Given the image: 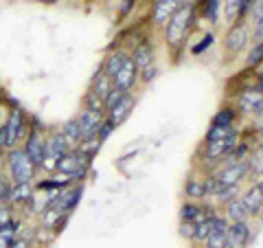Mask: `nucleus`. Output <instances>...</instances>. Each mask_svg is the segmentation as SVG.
I'll use <instances>...</instances> for the list:
<instances>
[{"label": "nucleus", "mask_w": 263, "mask_h": 248, "mask_svg": "<svg viewBox=\"0 0 263 248\" xmlns=\"http://www.w3.org/2000/svg\"><path fill=\"white\" fill-rule=\"evenodd\" d=\"M29 123H31L29 114L20 105H13L7 112V119L3 121V126H0V152H9L13 147H20V143L29 132Z\"/></svg>", "instance_id": "nucleus-1"}, {"label": "nucleus", "mask_w": 263, "mask_h": 248, "mask_svg": "<svg viewBox=\"0 0 263 248\" xmlns=\"http://www.w3.org/2000/svg\"><path fill=\"white\" fill-rule=\"evenodd\" d=\"M195 18H197V7L195 5H182L167 20V24H164V40H167V44L174 48V51L184 46Z\"/></svg>", "instance_id": "nucleus-2"}, {"label": "nucleus", "mask_w": 263, "mask_h": 248, "mask_svg": "<svg viewBox=\"0 0 263 248\" xmlns=\"http://www.w3.org/2000/svg\"><path fill=\"white\" fill-rule=\"evenodd\" d=\"M22 150L29 156V161L35 165L37 169L44 167V158H46V130L40 123L37 117H31L29 123V132L22 140Z\"/></svg>", "instance_id": "nucleus-3"}, {"label": "nucleus", "mask_w": 263, "mask_h": 248, "mask_svg": "<svg viewBox=\"0 0 263 248\" xmlns=\"http://www.w3.org/2000/svg\"><path fill=\"white\" fill-rule=\"evenodd\" d=\"M5 163H7V171H9V180L13 185H22V183H33L37 176V167L29 161V156L24 154L22 147H13L5 154Z\"/></svg>", "instance_id": "nucleus-4"}, {"label": "nucleus", "mask_w": 263, "mask_h": 248, "mask_svg": "<svg viewBox=\"0 0 263 248\" xmlns=\"http://www.w3.org/2000/svg\"><path fill=\"white\" fill-rule=\"evenodd\" d=\"M90 163H92V161H88L79 150H70L68 154L62 156V161L57 163L55 171H60L62 176L70 178L72 183H77V180H84V178L88 176Z\"/></svg>", "instance_id": "nucleus-5"}, {"label": "nucleus", "mask_w": 263, "mask_h": 248, "mask_svg": "<svg viewBox=\"0 0 263 248\" xmlns=\"http://www.w3.org/2000/svg\"><path fill=\"white\" fill-rule=\"evenodd\" d=\"M72 150L70 143L66 140V136L60 132H53L51 136H46V158H44V167L42 169H48V171H55L57 163L62 161L64 154H68Z\"/></svg>", "instance_id": "nucleus-6"}, {"label": "nucleus", "mask_w": 263, "mask_h": 248, "mask_svg": "<svg viewBox=\"0 0 263 248\" xmlns=\"http://www.w3.org/2000/svg\"><path fill=\"white\" fill-rule=\"evenodd\" d=\"M248 173H252L248 161H230L228 165L213 173V178L219 185H239L243 178H248Z\"/></svg>", "instance_id": "nucleus-7"}, {"label": "nucleus", "mask_w": 263, "mask_h": 248, "mask_svg": "<svg viewBox=\"0 0 263 248\" xmlns=\"http://www.w3.org/2000/svg\"><path fill=\"white\" fill-rule=\"evenodd\" d=\"M248 40H250V29L243 20H237L235 24H230V29L224 38V46H226V53L228 55H237L241 53L246 46H248Z\"/></svg>", "instance_id": "nucleus-8"}, {"label": "nucleus", "mask_w": 263, "mask_h": 248, "mask_svg": "<svg viewBox=\"0 0 263 248\" xmlns=\"http://www.w3.org/2000/svg\"><path fill=\"white\" fill-rule=\"evenodd\" d=\"M235 105L239 114H246V117H257V114L263 110V93L257 88H248V90H241L235 99Z\"/></svg>", "instance_id": "nucleus-9"}, {"label": "nucleus", "mask_w": 263, "mask_h": 248, "mask_svg": "<svg viewBox=\"0 0 263 248\" xmlns=\"http://www.w3.org/2000/svg\"><path fill=\"white\" fill-rule=\"evenodd\" d=\"M103 119H105V112L81 108L79 117H77V126H79V134H81V140H86V138H92V136H97V132H99V128H101Z\"/></svg>", "instance_id": "nucleus-10"}, {"label": "nucleus", "mask_w": 263, "mask_h": 248, "mask_svg": "<svg viewBox=\"0 0 263 248\" xmlns=\"http://www.w3.org/2000/svg\"><path fill=\"white\" fill-rule=\"evenodd\" d=\"M237 145H239V134L221 138V140H213V143H206V147H204V158L211 161V163L224 161L233 154V150Z\"/></svg>", "instance_id": "nucleus-11"}, {"label": "nucleus", "mask_w": 263, "mask_h": 248, "mask_svg": "<svg viewBox=\"0 0 263 248\" xmlns=\"http://www.w3.org/2000/svg\"><path fill=\"white\" fill-rule=\"evenodd\" d=\"M81 193H84V187H81V185L66 187V189H62V191L57 193L53 206H55V209H60L64 216H70V213L77 209V204L81 202Z\"/></svg>", "instance_id": "nucleus-12"}, {"label": "nucleus", "mask_w": 263, "mask_h": 248, "mask_svg": "<svg viewBox=\"0 0 263 248\" xmlns=\"http://www.w3.org/2000/svg\"><path fill=\"white\" fill-rule=\"evenodd\" d=\"M141 79V73H138L134 60H132V55L125 60V64L121 66V70L117 73V77H114V86L121 88L123 93H132V88L136 86V81Z\"/></svg>", "instance_id": "nucleus-13"}, {"label": "nucleus", "mask_w": 263, "mask_h": 248, "mask_svg": "<svg viewBox=\"0 0 263 248\" xmlns=\"http://www.w3.org/2000/svg\"><path fill=\"white\" fill-rule=\"evenodd\" d=\"M134 105H136V97L132 93H127L117 105H112L110 110H105V119H108L114 128H119L123 121H127L132 110H134Z\"/></svg>", "instance_id": "nucleus-14"}, {"label": "nucleus", "mask_w": 263, "mask_h": 248, "mask_svg": "<svg viewBox=\"0 0 263 248\" xmlns=\"http://www.w3.org/2000/svg\"><path fill=\"white\" fill-rule=\"evenodd\" d=\"M250 242L248 222H230L226 231V248H246Z\"/></svg>", "instance_id": "nucleus-15"}, {"label": "nucleus", "mask_w": 263, "mask_h": 248, "mask_svg": "<svg viewBox=\"0 0 263 248\" xmlns=\"http://www.w3.org/2000/svg\"><path fill=\"white\" fill-rule=\"evenodd\" d=\"M35 196V185L33 183H22V185H11L9 191V206H31V200Z\"/></svg>", "instance_id": "nucleus-16"}, {"label": "nucleus", "mask_w": 263, "mask_h": 248, "mask_svg": "<svg viewBox=\"0 0 263 248\" xmlns=\"http://www.w3.org/2000/svg\"><path fill=\"white\" fill-rule=\"evenodd\" d=\"M230 222L224 216L215 218V224H213V231L206 237V248H226V231H228Z\"/></svg>", "instance_id": "nucleus-17"}, {"label": "nucleus", "mask_w": 263, "mask_h": 248, "mask_svg": "<svg viewBox=\"0 0 263 248\" xmlns=\"http://www.w3.org/2000/svg\"><path fill=\"white\" fill-rule=\"evenodd\" d=\"M241 200L246 204V209H248L250 218L259 216V213L263 211V189H261V183H254L252 187H248V191L241 196Z\"/></svg>", "instance_id": "nucleus-18"}, {"label": "nucleus", "mask_w": 263, "mask_h": 248, "mask_svg": "<svg viewBox=\"0 0 263 248\" xmlns=\"http://www.w3.org/2000/svg\"><path fill=\"white\" fill-rule=\"evenodd\" d=\"M127 57H129V53H127V51H123V48H117V51H112L108 57H105V62L101 64L103 73L114 81V77H117V73L121 70V66L125 64Z\"/></svg>", "instance_id": "nucleus-19"}, {"label": "nucleus", "mask_w": 263, "mask_h": 248, "mask_svg": "<svg viewBox=\"0 0 263 248\" xmlns=\"http://www.w3.org/2000/svg\"><path fill=\"white\" fill-rule=\"evenodd\" d=\"M209 213H213V211H209L206 206H202L197 202H184L182 206H180V218H182V222H193V224L204 220Z\"/></svg>", "instance_id": "nucleus-20"}, {"label": "nucleus", "mask_w": 263, "mask_h": 248, "mask_svg": "<svg viewBox=\"0 0 263 248\" xmlns=\"http://www.w3.org/2000/svg\"><path fill=\"white\" fill-rule=\"evenodd\" d=\"M132 60H134L138 73H143L145 68L154 66V51H152L149 42H141V44H138L134 48V53H132Z\"/></svg>", "instance_id": "nucleus-21"}, {"label": "nucleus", "mask_w": 263, "mask_h": 248, "mask_svg": "<svg viewBox=\"0 0 263 248\" xmlns=\"http://www.w3.org/2000/svg\"><path fill=\"white\" fill-rule=\"evenodd\" d=\"M224 218H226L228 222H248L250 213H248V209H246L241 196L233 198V200L226 204V216H224Z\"/></svg>", "instance_id": "nucleus-22"}, {"label": "nucleus", "mask_w": 263, "mask_h": 248, "mask_svg": "<svg viewBox=\"0 0 263 248\" xmlns=\"http://www.w3.org/2000/svg\"><path fill=\"white\" fill-rule=\"evenodd\" d=\"M112 86H114V81H112L108 75H105L103 68H99L97 75H95V79H92V86H90V93L97 95L99 99H101V101H105V97L110 95Z\"/></svg>", "instance_id": "nucleus-23"}, {"label": "nucleus", "mask_w": 263, "mask_h": 248, "mask_svg": "<svg viewBox=\"0 0 263 248\" xmlns=\"http://www.w3.org/2000/svg\"><path fill=\"white\" fill-rule=\"evenodd\" d=\"M197 11L202 18H206L211 24L219 22V11H221V0H197Z\"/></svg>", "instance_id": "nucleus-24"}, {"label": "nucleus", "mask_w": 263, "mask_h": 248, "mask_svg": "<svg viewBox=\"0 0 263 248\" xmlns=\"http://www.w3.org/2000/svg\"><path fill=\"white\" fill-rule=\"evenodd\" d=\"M184 191L191 200H204V198H209L206 196V178H195V176L189 178Z\"/></svg>", "instance_id": "nucleus-25"}, {"label": "nucleus", "mask_w": 263, "mask_h": 248, "mask_svg": "<svg viewBox=\"0 0 263 248\" xmlns=\"http://www.w3.org/2000/svg\"><path fill=\"white\" fill-rule=\"evenodd\" d=\"M235 134H239L235 126H211L206 136H204V143H213V140H221V138H228Z\"/></svg>", "instance_id": "nucleus-26"}, {"label": "nucleus", "mask_w": 263, "mask_h": 248, "mask_svg": "<svg viewBox=\"0 0 263 248\" xmlns=\"http://www.w3.org/2000/svg\"><path fill=\"white\" fill-rule=\"evenodd\" d=\"M20 220H13L11 224L0 226V248H9L13 244V239L20 235Z\"/></svg>", "instance_id": "nucleus-27"}, {"label": "nucleus", "mask_w": 263, "mask_h": 248, "mask_svg": "<svg viewBox=\"0 0 263 248\" xmlns=\"http://www.w3.org/2000/svg\"><path fill=\"white\" fill-rule=\"evenodd\" d=\"M215 213H209L204 220H200L195 224V235H193V239L195 242H206V237H209V233L213 231V224H215Z\"/></svg>", "instance_id": "nucleus-28"}, {"label": "nucleus", "mask_w": 263, "mask_h": 248, "mask_svg": "<svg viewBox=\"0 0 263 248\" xmlns=\"http://www.w3.org/2000/svg\"><path fill=\"white\" fill-rule=\"evenodd\" d=\"M239 196V185H219V189L215 193H213L211 198L215 202H219V204H228L230 200H233V198H237Z\"/></svg>", "instance_id": "nucleus-29"}, {"label": "nucleus", "mask_w": 263, "mask_h": 248, "mask_svg": "<svg viewBox=\"0 0 263 248\" xmlns=\"http://www.w3.org/2000/svg\"><path fill=\"white\" fill-rule=\"evenodd\" d=\"M221 11H224V18L228 24H235L239 18L241 11V0H221Z\"/></svg>", "instance_id": "nucleus-30"}, {"label": "nucleus", "mask_w": 263, "mask_h": 248, "mask_svg": "<svg viewBox=\"0 0 263 248\" xmlns=\"http://www.w3.org/2000/svg\"><path fill=\"white\" fill-rule=\"evenodd\" d=\"M62 134L66 136V140L70 143L72 150H77V145L81 143V134H79V126H77V119H72L68 123L62 126Z\"/></svg>", "instance_id": "nucleus-31"}, {"label": "nucleus", "mask_w": 263, "mask_h": 248, "mask_svg": "<svg viewBox=\"0 0 263 248\" xmlns=\"http://www.w3.org/2000/svg\"><path fill=\"white\" fill-rule=\"evenodd\" d=\"M77 150L86 156L88 161H92L95 156H97V152L101 150V140H99L97 136H92V138H86V140H81V143L77 145Z\"/></svg>", "instance_id": "nucleus-32"}, {"label": "nucleus", "mask_w": 263, "mask_h": 248, "mask_svg": "<svg viewBox=\"0 0 263 248\" xmlns=\"http://www.w3.org/2000/svg\"><path fill=\"white\" fill-rule=\"evenodd\" d=\"M235 119H237L235 108H221L215 117H213L211 126H235Z\"/></svg>", "instance_id": "nucleus-33"}, {"label": "nucleus", "mask_w": 263, "mask_h": 248, "mask_svg": "<svg viewBox=\"0 0 263 248\" xmlns=\"http://www.w3.org/2000/svg\"><path fill=\"white\" fill-rule=\"evenodd\" d=\"M246 64H248L250 68H257V66L263 64V42H257L250 48L248 57H246Z\"/></svg>", "instance_id": "nucleus-34"}, {"label": "nucleus", "mask_w": 263, "mask_h": 248, "mask_svg": "<svg viewBox=\"0 0 263 248\" xmlns=\"http://www.w3.org/2000/svg\"><path fill=\"white\" fill-rule=\"evenodd\" d=\"M248 163H250V171H252V173H257V176H263V147H261V145L252 152V156L248 158Z\"/></svg>", "instance_id": "nucleus-35"}, {"label": "nucleus", "mask_w": 263, "mask_h": 248, "mask_svg": "<svg viewBox=\"0 0 263 248\" xmlns=\"http://www.w3.org/2000/svg\"><path fill=\"white\" fill-rule=\"evenodd\" d=\"M213 40H215V36H213V33H204L200 42H197V44L191 48V55H200V53H204V51H209V46L213 44Z\"/></svg>", "instance_id": "nucleus-36"}, {"label": "nucleus", "mask_w": 263, "mask_h": 248, "mask_svg": "<svg viewBox=\"0 0 263 248\" xmlns=\"http://www.w3.org/2000/svg\"><path fill=\"white\" fill-rule=\"evenodd\" d=\"M84 108H88V110H99V112H105V108H103V101L99 99L97 95H92L88 90V95L84 97Z\"/></svg>", "instance_id": "nucleus-37"}, {"label": "nucleus", "mask_w": 263, "mask_h": 248, "mask_svg": "<svg viewBox=\"0 0 263 248\" xmlns=\"http://www.w3.org/2000/svg\"><path fill=\"white\" fill-rule=\"evenodd\" d=\"M11 180L9 178H0V204H7L9 202V191H11Z\"/></svg>", "instance_id": "nucleus-38"}, {"label": "nucleus", "mask_w": 263, "mask_h": 248, "mask_svg": "<svg viewBox=\"0 0 263 248\" xmlns=\"http://www.w3.org/2000/svg\"><path fill=\"white\" fill-rule=\"evenodd\" d=\"M114 130H117V128H114L112 126V123L108 121V119H103V123H101V128H99V132H97V138L99 140H101V143H105V140H108V136L112 134V132Z\"/></svg>", "instance_id": "nucleus-39"}, {"label": "nucleus", "mask_w": 263, "mask_h": 248, "mask_svg": "<svg viewBox=\"0 0 263 248\" xmlns=\"http://www.w3.org/2000/svg\"><path fill=\"white\" fill-rule=\"evenodd\" d=\"M248 13H250V18H252V24L259 22L263 18V0H252Z\"/></svg>", "instance_id": "nucleus-40"}, {"label": "nucleus", "mask_w": 263, "mask_h": 248, "mask_svg": "<svg viewBox=\"0 0 263 248\" xmlns=\"http://www.w3.org/2000/svg\"><path fill=\"white\" fill-rule=\"evenodd\" d=\"M136 7V0H121V7H119V22H123L132 13V9Z\"/></svg>", "instance_id": "nucleus-41"}, {"label": "nucleus", "mask_w": 263, "mask_h": 248, "mask_svg": "<svg viewBox=\"0 0 263 248\" xmlns=\"http://www.w3.org/2000/svg\"><path fill=\"white\" fill-rule=\"evenodd\" d=\"M180 235L186 237V239H193V235H195V224L193 222H182V224H180Z\"/></svg>", "instance_id": "nucleus-42"}, {"label": "nucleus", "mask_w": 263, "mask_h": 248, "mask_svg": "<svg viewBox=\"0 0 263 248\" xmlns=\"http://www.w3.org/2000/svg\"><path fill=\"white\" fill-rule=\"evenodd\" d=\"M156 73H158V68H156V66H149V68H145V70L141 73V79L147 84V81H152V79L156 77Z\"/></svg>", "instance_id": "nucleus-43"}, {"label": "nucleus", "mask_w": 263, "mask_h": 248, "mask_svg": "<svg viewBox=\"0 0 263 248\" xmlns=\"http://www.w3.org/2000/svg\"><path fill=\"white\" fill-rule=\"evenodd\" d=\"M9 248H29V239L22 237V235H18V237L13 239V244H11Z\"/></svg>", "instance_id": "nucleus-44"}, {"label": "nucleus", "mask_w": 263, "mask_h": 248, "mask_svg": "<svg viewBox=\"0 0 263 248\" xmlns=\"http://www.w3.org/2000/svg\"><path fill=\"white\" fill-rule=\"evenodd\" d=\"M250 5H252V0H241V11H239V18H241V20L246 18V15H248Z\"/></svg>", "instance_id": "nucleus-45"}, {"label": "nucleus", "mask_w": 263, "mask_h": 248, "mask_svg": "<svg viewBox=\"0 0 263 248\" xmlns=\"http://www.w3.org/2000/svg\"><path fill=\"white\" fill-rule=\"evenodd\" d=\"M254 123H257V130H263V110L254 117Z\"/></svg>", "instance_id": "nucleus-46"}, {"label": "nucleus", "mask_w": 263, "mask_h": 248, "mask_svg": "<svg viewBox=\"0 0 263 248\" xmlns=\"http://www.w3.org/2000/svg\"><path fill=\"white\" fill-rule=\"evenodd\" d=\"M7 119V114H5V108H3V103H0V126H3V121Z\"/></svg>", "instance_id": "nucleus-47"}, {"label": "nucleus", "mask_w": 263, "mask_h": 248, "mask_svg": "<svg viewBox=\"0 0 263 248\" xmlns=\"http://www.w3.org/2000/svg\"><path fill=\"white\" fill-rule=\"evenodd\" d=\"M35 3H42V5H55L57 0H35Z\"/></svg>", "instance_id": "nucleus-48"}, {"label": "nucleus", "mask_w": 263, "mask_h": 248, "mask_svg": "<svg viewBox=\"0 0 263 248\" xmlns=\"http://www.w3.org/2000/svg\"><path fill=\"white\" fill-rule=\"evenodd\" d=\"M7 101V95L3 93V88H0V103H5Z\"/></svg>", "instance_id": "nucleus-49"}, {"label": "nucleus", "mask_w": 263, "mask_h": 248, "mask_svg": "<svg viewBox=\"0 0 263 248\" xmlns=\"http://www.w3.org/2000/svg\"><path fill=\"white\" fill-rule=\"evenodd\" d=\"M259 145L263 147V130H259Z\"/></svg>", "instance_id": "nucleus-50"}, {"label": "nucleus", "mask_w": 263, "mask_h": 248, "mask_svg": "<svg viewBox=\"0 0 263 248\" xmlns=\"http://www.w3.org/2000/svg\"><path fill=\"white\" fill-rule=\"evenodd\" d=\"M3 176H5V173H3V171H0V178H3Z\"/></svg>", "instance_id": "nucleus-51"}, {"label": "nucleus", "mask_w": 263, "mask_h": 248, "mask_svg": "<svg viewBox=\"0 0 263 248\" xmlns=\"http://www.w3.org/2000/svg\"><path fill=\"white\" fill-rule=\"evenodd\" d=\"M261 189H263V180H261Z\"/></svg>", "instance_id": "nucleus-52"}, {"label": "nucleus", "mask_w": 263, "mask_h": 248, "mask_svg": "<svg viewBox=\"0 0 263 248\" xmlns=\"http://www.w3.org/2000/svg\"><path fill=\"white\" fill-rule=\"evenodd\" d=\"M0 154H3V152H0Z\"/></svg>", "instance_id": "nucleus-53"}]
</instances>
